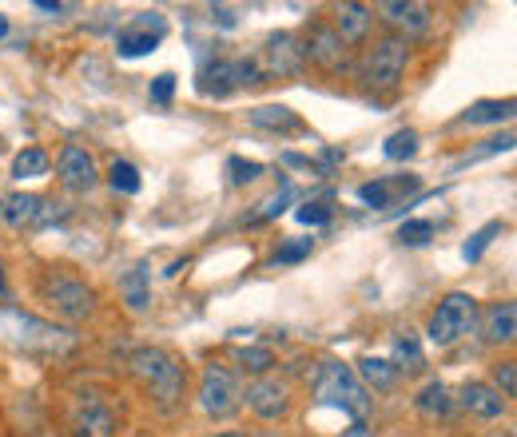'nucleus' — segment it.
<instances>
[{
  "mask_svg": "<svg viewBox=\"0 0 517 437\" xmlns=\"http://www.w3.org/2000/svg\"><path fill=\"white\" fill-rule=\"evenodd\" d=\"M132 370H136V378L148 386V394L160 402V410H175V406H179L183 386H187V370H183V362L175 358L172 350L140 346V350L132 354Z\"/></svg>",
  "mask_w": 517,
  "mask_h": 437,
  "instance_id": "nucleus-1",
  "label": "nucleus"
},
{
  "mask_svg": "<svg viewBox=\"0 0 517 437\" xmlns=\"http://www.w3.org/2000/svg\"><path fill=\"white\" fill-rule=\"evenodd\" d=\"M315 402L319 406H339L354 422H366L370 418V406H374V398L366 394V386L354 378V370L343 366V362H327L323 366V374L315 382Z\"/></svg>",
  "mask_w": 517,
  "mask_h": 437,
  "instance_id": "nucleus-2",
  "label": "nucleus"
},
{
  "mask_svg": "<svg viewBox=\"0 0 517 437\" xmlns=\"http://www.w3.org/2000/svg\"><path fill=\"white\" fill-rule=\"evenodd\" d=\"M478 326V298L466 291L446 294L438 302V310L430 314V326H426V338L434 346H454L458 338H466L470 330Z\"/></svg>",
  "mask_w": 517,
  "mask_h": 437,
  "instance_id": "nucleus-3",
  "label": "nucleus"
},
{
  "mask_svg": "<svg viewBox=\"0 0 517 437\" xmlns=\"http://www.w3.org/2000/svg\"><path fill=\"white\" fill-rule=\"evenodd\" d=\"M406 60H410V44H406L402 36H382V40L366 52V60H362V80H366V88H374V92L394 88V84L402 80V72H406Z\"/></svg>",
  "mask_w": 517,
  "mask_h": 437,
  "instance_id": "nucleus-4",
  "label": "nucleus"
},
{
  "mask_svg": "<svg viewBox=\"0 0 517 437\" xmlns=\"http://www.w3.org/2000/svg\"><path fill=\"white\" fill-rule=\"evenodd\" d=\"M40 298L60 314V318H68V322H84L92 310H96V294L88 283H80V279H72V275H56V271H48L44 279H40Z\"/></svg>",
  "mask_w": 517,
  "mask_h": 437,
  "instance_id": "nucleus-5",
  "label": "nucleus"
},
{
  "mask_svg": "<svg viewBox=\"0 0 517 437\" xmlns=\"http://www.w3.org/2000/svg\"><path fill=\"white\" fill-rule=\"evenodd\" d=\"M251 84H263V72L255 60H211L199 68V92L203 96H231L239 88H251Z\"/></svg>",
  "mask_w": 517,
  "mask_h": 437,
  "instance_id": "nucleus-6",
  "label": "nucleus"
},
{
  "mask_svg": "<svg viewBox=\"0 0 517 437\" xmlns=\"http://www.w3.org/2000/svg\"><path fill=\"white\" fill-rule=\"evenodd\" d=\"M239 402H243L239 378L231 370H223V366H207L203 370V382H199V406H203V414L215 418V422H223V418H231L239 410Z\"/></svg>",
  "mask_w": 517,
  "mask_h": 437,
  "instance_id": "nucleus-7",
  "label": "nucleus"
},
{
  "mask_svg": "<svg viewBox=\"0 0 517 437\" xmlns=\"http://www.w3.org/2000/svg\"><path fill=\"white\" fill-rule=\"evenodd\" d=\"M164 36H168V16H164V12H140V16H132V20L116 32V48H120V56L136 60V56L156 52V44H160Z\"/></svg>",
  "mask_w": 517,
  "mask_h": 437,
  "instance_id": "nucleus-8",
  "label": "nucleus"
},
{
  "mask_svg": "<svg viewBox=\"0 0 517 437\" xmlns=\"http://www.w3.org/2000/svg\"><path fill=\"white\" fill-rule=\"evenodd\" d=\"M263 76H299L307 64V44L295 32H275L263 44V56L255 60Z\"/></svg>",
  "mask_w": 517,
  "mask_h": 437,
  "instance_id": "nucleus-9",
  "label": "nucleus"
},
{
  "mask_svg": "<svg viewBox=\"0 0 517 437\" xmlns=\"http://www.w3.org/2000/svg\"><path fill=\"white\" fill-rule=\"evenodd\" d=\"M56 175H60V183H64V191H72V195H88L92 187H96V159L84 151V147L68 144L60 151V159H56Z\"/></svg>",
  "mask_w": 517,
  "mask_h": 437,
  "instance_id": "nucleus-10",
  "label": "nucleus"
},
{
  "mask_svg": "<svg viewBox=\"0 0 517 437\" xmlns=\"http://www.w3.org/2000/svg\"><path fill=\"white\" fill-rule=\"evenodd\" d=\"M243 398H247L251 414H259L263 422H275V418H283V414L291 410V390H287L283 382H275V378H259V382H251Z\"/></svg>",
  "mask_w": 517,
  "mask_h": 437,
  "instance_id": "nucleus-11",
  "label": "nucleus"
},
{
  "mask_svg": "<svg viewBox=\"0 0 517 437\" xmlns=\"http://www.w3.org/2000/svg\"><path fill=\"white\" fill-rule=\"evenodd\" d=\"M303 44H307V60H311V64H319V68H327V72H343L346 68V44L339 40L335 28L315 24Z\"/></svg>",
  "mask_w": 517,
  "mask_h": 437,
  "instance_id": "nucleus-12",
  "label": "nucleus"
},
{
  "mask_svg": "<svg viewBox=\"0 0 517 437\" xmlns=\"http://www.w3.org/2000/svg\"><path fill=\"white\" fill-rule=\"evenodd\" d=\"M378 12H382V20L390 24V28H398V32H406V36H418V32H426L430 28V8L426 4H414V0H386V4H378ZM402 36V40H406Z\"/></svg>",
  "mask_w": 517,
  "mask_h": 437,
  "instance_id": "nucleus-13",
  "label": "nucleus"
},
{
  "mask_svg": "<svg viewBox=\"0 0 517 437\" xmlns=\"http://www.w3.org/2000/svg\"><path fill=\"white\" fill-rule=\"evenodd\" d=\"M72 437H116V414L96 398L80 402L72 414Z\"/></svg>",
  "mask_w": 517,
  "mask_h": 437,
  "instance_id": "nucleus-14",
  "label": "nucleus"
},
{
  "mask_svg": "<svg viewBox=\"0 0 517 437\" xmlns=\"http://www.w3.org/2000/svg\"><path fill=\"white\" fill-rule=\"evenodd\" d=\"M458 402H462L474 418H486V422H494V418L506 414V398H502L494 386H486V382H466V386L458 390Z\"/></svg>",
  "mask_w": 517,
  "mask_h": 437,
  "instance_id": "nucleus-15",
  "label": "nucleus"
},
{
  "mask_svg": "<svg viewBox=\"0 0 517 437\" xmlns=\"http://www.w3.org/2000/svg\"><path fill=\"white\" fill-rule=\"evenodd\" d=\"M247 120H251L255 128H263V132H279V136H303V132H307V124H303L291 108H283V104L251 108V112H247Z\"/></svg>",
  "mask_w": 517,
  "mask_h": 437,
  "instance_id": "nucleus-16",
  "label": "nucleus"
},
{
  "mask_svg": "<svg viewBox=\"0 0 517 437\" xmlns=\"http://www.w3.org/2000/svg\"><path fill=\"white\" fill-rule=\"evenodd\" d=\"M120 294H124L128 310H136V314L148 310V302H152V275H148V263H136L132 271L120 275Z\"/></svg>",
  "mask_w": 517,
  "mask_h": 437,
  "instance_id": "nucleus-17",
  "label": "nucleus"
},
{
  "mask_svg": "<svg viewBox=\"0 0 517 437\" xmlns=\"http://www.w3.org/2000/svg\"><path fill=\"white\" fill-rule=\"evenodd\" d=\"M40 195H28V191H16V195H8L4 199V223L12 227V231H24V227H36V215H40Z\"/></svg>",
  "mask_w": 517,
  "mask_h": 437,
  "instance_id": "nucleus-18",
  "label": "nucleus"
},
{
  "mask_svg": "<svg viewBox=\"0 0 517 437\" xmlns=\"http://www.w3.org/2000/svg\"><path fill=\"white\" fill-rule=\"evenodd\" d=\"M486 342H494V346H502V342H514L517 334V306L514 302H498V306H490L486 310Z\"/></svg>",
  "mask_w": 517,
  "mask_h": 437,
  "instance_id": "nucleus-19",
  "label": "nucleus"
},
{
  "mask_svg": "<svg viewBox=\"0 0 517 437\" xmlns=\"http://www.w3.org/2000/svg\"><path fill=\"white\" fill-rule=\"evenodd\" d=\"M414 406H418V414L422 418H450L454 414V398H450V386L446 382H426L422 390H418V398H414Z\"/></svg>",
  "mask_w": 517,
  "mask_h": 437,
  "instance_id": "nucleus-20",
  "label": "nucleus"
},
{
  "mask_svg": "<svg viewBox=\"0 0 517 437\" xmlns=\"http://www.w3.org/2000/svg\"><path fill=\"white\" fill-rule=\"evenodd\" d=\"M370 20H374V16H370V8H366V4H343V8H339V24H335V32H339V40L350 48V44L366 40Z\"/></svg>",
  "mask_w": 517,
  "mask_h": 437,
  "instance_id": "nucleus-21",
  "label": "nucleus"
},
{
  "mask_svg": "<svg viewBox=\"0 0 517 437\" xmlns=\"http://www.w3.org/2000/svg\"><path fill=\"white\" fill-rule=\"evenodd\" d=\"M414 187H418L414 175H406V179H374V183H362V187H358V199H362L366 207H390L394 191H414Z\"/></svg>",
  "mask_w": 517,
  "mask_h": 437,
  "instance_id": "nucleus-22",
  "label": "nucleus"
},
{
  "mask_svg": "<svg viewBox=\"0 0 517 437\" xmlns=\"http://www.w3.org/2000/svg\"><path fill=\"white\" fill-rule=\"evenodd\" d=\"M354 378H362L366 386H374V390H390L394 382H398V366L390 362V358H358V374Z\"/></svg>",
  "mask_w": 517,
  "mask_h": 437,
  "instance_id": "nucleus-23",
  "label": "nucleus"
},
{
  "mask_svg": "<svg viewBox=\"0 0 517 437\" xmlns=\"http://www.w3.org/2000/svg\"><path fill=\"white\" fill-rule=\"evenodd\" d=\"M514 116V100H482V104H474L466 116H462V124L466 128H474V124H502V120H510Z\"/></svg>",
  "mask_w": 517,
  "mask_h": 437,
  "instance_id": "nucleus-24",
  "label": "nucleus"
},
{
  "mask_svg": "<svg viewBox=\"0 0 517 437\" xmlns=\"http://www.w3.org/2000/svg\"><path fill=\"white\" fill-rule=\"evenodd\" d=\"M48 167H52V159H48V151H40V147H24L16 159H12V179H40V175H48Z\"/></svg>",
  "mask_w": 517,
  "mask_h": 437,
  "instance_id": "nucleus-25",
  "label": "nucleus"
},
{
  "mask_svg": "<svg viewBox=\"0 0 517 437\" xmlns=\"http://www.w3.org/2000/svg\"><path fill=\"white\" fill-rule=\"evenodd\" d=\"M394 366H398V374H418V370L426 366L422 346H418V338H414L410 330L394 338Z\"/></svg>",
  "mask_w": 517,
  "mask_h": 437,
  "instance_id": "nucleus-26",
  "label": "nucleus"
},
{
  "mask_svg": "<svg viewBox=\"0 0 517 437\" xmlns=\"http://www.w3.org/2000/svg\"><path fill=\"white\" fill-rule=\"evenodd\" d=\"M108 183H112L120 195H136V191H140V171H136V163H128V159H112V167H108Z\"/></svg>",
  "mask_w": 517,
  "mask_h": 437,
  "instance_id": "nucleus-27",
  "label": "nucleus"
},
{
  "mask_svg": "<svg viewBox=\"0 0 517 437\" xmlns=\"http://www.w3.org/2000/svg\"><path fill=\"white\" fill-rule=\"evenodd\" d=\"M502 231H506V223H498V219H494V223H486L482 231H474V235H470V243L462 247V259H466V263H478V259L486 255V247H490Z\"/></svg>",
  "mask_w": 517,
  "mask_h": 437,
  "instance_id": "nucleus-28",
  "label": "nucleus"
},
{
  "mask_svg": "<svg viewBox=\"0 0 517 437\" xmlns=\"http://www.w3.org/2000/svg\"><path fill=\"white\" fill-rule=\"evenodd\" d=\"M414 151H418V132H414V128H398V132L386 140V147H382V155H386V159H394V163L410 159Z\"/></svg>",
  "mask_w": 517,
  "mask_h": 437,
  "instance_id": "nucleus-29",
  "label": "nucleus"
},
{
  "mask_svg": "<svg viewBox=\"0 0 517 437\" xmlns=\"http://www.w3.org/2000/svg\"><path fill=\"white\" fill-rule=\"evenodd\" d=\"M235 362H239L247 374H267V370L275 366V354H271L267 346H243V350L235 354Z\"/></svg>",
  "mask_w": 517,
  "mask_h": 437,
  "instance_id": "nucleus-30",
  "label": "nucleus"
},
{
  "mask_svg": "<svg viewBox=\"0 0 517 437\" xmlns=\"http://www.w3.org/2000/svg\"><path fill=\"white\" fill-rule=\"evenodd\" d=\"M295 219H299L303 227H327V223L335 219V207L323 203V199H315V203H303V207L295 211Z\"/></svg>",
  "mask_w": 517,
  "mask_h": 437,
  "instance_id": "nucleus-31",
  "label": "nucleus"
},
{
  "mask_svg": "<svg viewBox=\"0 0 517 437\" xmlns=\"http://www.w3.org/2000/svg\"><path fill=\"white\" fill-rule=\"evenodd\" d=\"M227 175H231V183H235V187H243V183H255V179L263 175V163L231 155V159H227Z\"/></svg>",
  "mask_w": 517,
  "mask_h": 437,
  "instance_id": "nucleus-32",
  "label": "nucleus"
},
{
  "mask_svg": "<svg viewBox=\"0 0 517 437\" xmlns=\"http://www.w3.org/2000/svg\"><path fill=\"white\" fill-rule=\"evenodd\" d=\"M430 235H434V223H430V219H410V223H402V231H398V239H402L406 247H422V243H430Z\"/></svg>",
  "mask_w": 517,
  "mask_h": 437,
  "instance_id": "nucleus-33",
  "label": "nucleus"
},
{
  "mask_svg": "<svg viewBox=\"0 0 517 437\" xmlns=\"http://www.w3.org/2000/svg\"><path fill=\"white\" fill-rule=\"evenodd\" d=\"M291 199H295V187L287 183V187H283V191H279L275 199H267V203H263V211H255V215H251V223H267V219H275V215H283Z\"/></svg>",
  "mask_w": 517,
  "mask_h": 437,
  "instance_id": "nucleus-34",
  "label": "nucleus"
},
{
  "mask_svg": "<svg viewBox=\"0 0 517 437\" xmlns=\"http://www.w3.org/2000/svg\"><path fill=\"white\" fill-rule=\"evenodd\" d=\"M311 239H295V243H283L279 251H275V267H291V263H303L307 255H311Z\"/></svg>",
  "mask_w": 517,
  "mask_h": 437,
  "instance_id": "nucleus-35",
  "label": "nucleus"
},
{
  "mask_svg": "<svg viewBox=\"0 0 517 437\" xmlns=\"http://www.w3.org/2000/svg\"><path fill=\"white\" fill-rule=\"evenodd\" d=\"M148 96H152V104H156V108H168V104H172V96H175V76H172V72H160V76L152 80Z\"/></svg>",
  "mask_w": 517,
  "mask_h": 437,
  "instance_id": "nucleus-36",
  "label": "nucleus"
},
{
  "mask_svg": "<svg viewBox=\"0 0 517 437\" xmlns=\"http://www.w3.org/2000/svg\"><path fill=\"white\" fill-rule=\"evenodd\" d=\"M514 366H517V362H510V358L494 366V382L502 386V398H514V394H517V370H514Z\"/></svg>",
  "mask_w": 517,
  "mask_h": 437,
  "instance_id": "nucleus-37",
  "label": "nucleus"
},
{
  "mask_svg": "<svg viewBox=\"0 0 517 437\" xmlns=\"http://www.w3.org/2000/svg\"><path fill=\"white\" fill-rule=\"evenodd\" d=\"M283 163H287V167H307V171H315L311 155H295V151H287V155H283Z\"/></svg>",
  "mask_w": 517,
  "mask_h": 437,
  "instance_id": "nucleus-38",
  "label": "nucleus"
},
{
  "mask_svg": "<svg viewBox=\"0 0 517 437\" xmlns=\"http://www.w3.org/2000/svg\"><path fill=\"white\" fill-rule=\"evenodd\" d=\"M339 437H374V434H370V426H366V422H354V426H350V430H343Z\"/></svg>",
  "mask_w": 517,
  "mask_h": 437,
  "instance_id": "nucleus-39",
  "label": "nucleus"
},
{
  "mask_svg": "<svg viewBox=\"0 0 517 437\" xmlns=\"http://www.w3.org/2000/svg\"><path fill=\"white\" fill-rule=\"evenodd\" d=\"M36 8H40V12H56V16L68 12V4H52V0H36Z\"/></svg>",
  "mask_w": 517,
  "mask_h": 437,
  "instance_id": "nucleus-40",
  "label": "nucleus"
},
{
  "mask_svg": "<svg viewBox=\"0 0 517 437\" xmlns=\"http://www.w3.org/2000/svg\"><path fill=\"white\" fill-rule=\"evenodd\" d=\"M4 36H8V16L0 12V40H4Z\"/></svg>",
  "mask_w": 517,
  "mask_h": 437,
  "instance_id": "nucleus-41",
  "label": "nucleus"
},
{
  "mask_svg": "<svg viewBox=\"0 0 517 437\" xmlns=\"http://www.w3.org/2000/svg\"><path fill=\"white\" fill-rule=\"evenodd\" d=\"M0 294H4V267H0Z\"/></svg>",
  "mask_w": 517,
  "mask_h": 437,
  "instance_id": "nucleus-42",
  "label": "nucleus"
},
{
  "mask_svg": "<svg viewBox=\"0 0 517 437\" xmlns=\"http://www.w3.org/2000/svg\"><path fill=\"white\" fill-rule=\"evenodd\" d=\"M215 437H247V434H215Z\"/></svg>",
  "mask_w": 517,
  "mask_h": 437,
  "instance_id": "nucleus-43",
  "label": "nucleus"
},
{
  "mask_svg": "<svg viewBox=\"0 0 517 437\" xmlns=\"http://www.w3.org/2000/svg\"><path fill=\"white\" fill-rule=\"evenodd\" d=\"M0 215H4V199H0Z\"/></svg>",
  "mask_w": 517,
  "mask_h": 437,
  "instance_id": "nucleus-44",
  "label": "nucleus"
}]
</instances>
